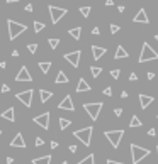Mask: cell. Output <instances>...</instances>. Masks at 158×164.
Instances as JSON below:
<instances>
[{"label":"cell","instance_id":"obj_28","mask_svg":"<svg viewBox=\"0 0 158 164\" xmlns=\"http://www.w3.org/2000/svg\"><path fill=\"white\" fill-rule=\"evenodd\" d=\"M90 73H92L94 78H97L100 73H102V68H100V66H90Z\"/></svg>","mask_w":158,"mask_h":164},{"label":"cell","instance_id":"obj_13","mask_svg":"<svg viewBox=\"0 0 158 164\" xmlns=\"http://www.w3.org/2000/svg\"><path fill=\"white\" fill-rule=\"evenodd\" d=\"M155 102V98L151 95H145V93H140V105H141V108H148V107L151 105V103Z\"/></svg>","mask_w":158,"mask_h":164},{"label":"cell","instance_id":"obj_4","mask_svg":"<svg viewBox=\"0 0 158 164\" xmlns=\"http://www.w3.org/2000/svg\"><path fill=\"white\" fill-rule=\"evenodd\" d=\"M92 132H94V127H85V129H80V130H75L73 135L80 140L83 146H90L92 142Z\"/></svg>","mask_w":158,"mask_h":164},{"label":"cell","instance_id":"obj_42","mask_svg":"<svg viewBox=\"0 0 158 164\" xmlns=\"http://www.w3.org/2000/svg\"><path fill=\"white\" fill-rule=\"evenodd\" d=\"M92 34H94V36H99V34H100V29H99V27H94V29H92Z\"/></svg>","mask_w":158,"mask_h":164},{"label":"cell","instance_id":"obj_39","mask_svg":"<svg viewBox=\"0 0 158 164\" xmlns=\"http://www.w3.org/2000/svg\"><path fill=\"white\" fill-rule=\"evenodd\" d=\"M138 80V75L136 73H131L129 75V81H136Z\"/></svg>","mask_w":158,"mask_h":164},{"label":"cell","instance_id":"obj_35","mask_svg":"<svg viewBox=\"0 0 158 164\" xmlns=\"http://www.w3.org/2000/svg\"><path fill=\"white\" fill-rule=\"evenodd\" d=\"M114 115L116 117H121L122 115V108H119V107H118V108H114Z\"/></svg>","mask_w":158,"mask_h":164},{"label":"cell","instance_id":"obj_3","mask_svg":"<svg viewBox=\"0 0 158 164\" xmlns=\"http://www.w3.org/2000/svg\"><path fill=\"white\" fill-rule=\"evenodd\" d=\"M153 59H158V53L151 48L148 42H143V48H141V54L138 58L140 63H146V61H153Z\"/></svg>","mask_w":158,"mask_h":164},{"label":"cell","instance_id":"obj_20","mask_svg":"<svg viewBox=\"0 0 158 164\" xmlns=\"http://www.w3.org/2000/svg\"><path fill=\"white\" fill-rule=\"evenodd\" d=\"M33 164H51V156H43V157H36L33 159Z\"/></svg>","mask_w":158,"mask_h":164},{"label":"cell","instance_id":"obj_16","mask_svg":"<svg viewBox=\"0 0 158 164\" xmlns=\"http://www.w3.org/2000/svg\"><path fill=\"white\" fill-rule=\"evenodd\" d=\"M2 118H4V120H9V122H14L15 120V110L12 108V107H9L7 110L2 112Z\"/></svg>","mask_w":158,"mask_h":164},{"label":"cell","instance_id":"obj_38","mask_svg":"<svg viewBox=\"0 0 158 164\" xmlns=\"http://www.w3.org/2000/svg\"><path fill=\"white\" fill-rule=\"evenodd\" d=\"M7 91H10V86L9 85H2V93H7Z\"/></svg>","mask_w":158,"mask_h":164},{"label":"cell","instance_id":"obj_50","mask_svg":"<svg viewBox=\"0 0 158 164\" xmlns=\"http://www.w3.org/2000/svg\"><path fill=\"white\" fill-rule=\"evenodd\" d=\"M12 56H14V58H17V56H19V51H17V49H14V51H12Z\"/></svg>","mask_w":158,"mask_h":164},{"label":"cell","instance_id":"obj_53","mask_svg":"<svg viewBox=\"0 0 158 164\" xmlns=\"http://www.w3.org/2000/svg\"><path fill=\"white\" fill-rule=\"evenodd\" d=\"M61 164H68V162H66V161H63V162H61Z\"/></svg>","mask_w":158,"mask_h":164},{"label":"cell","instance_id":"obj_9","mask_svg":"<svg viewBox=\"0 0 158 164\" xmlns=\"http://www.w3.org/2000/svg\"><path fill=\"white\" fill-rule=\"evenodd\" d=\"M49 112H44V113H41V115H37V117H34L33 120H34V124H37L41 129H44V130H48L49 129Z\"/></svg>","mask_w":158,"mask_h":164},{"label":"cell","instance_id":"obj_19","mask_svg":"<svg viewBox=\"0 0 158 164\" xmlns=\"http://www.w3.org/2000/svg\"><path fill=\"white\" fill-rule=\"evenodd\" d=\"M124 58H129V53L126 51L122 46H118V49H116V54H114V59H124Z\"/></svg>","mask_w":158,"mask_h":164},{"label":"cell","instance_id":"obj_2","mask_svg":"<svg viewBox=\"0 0 158 164\" xmlns=\"http://www.w3.org/2000/svg\"><path fill=\"white\" fill-rule=\"evenodd\" d=\"M7 27H9V39H10V41H14L17 36H21L22 32H26V31H27V26L19 24V22L12 20V19H9V20H7Z\"/></svg>","mask_w":158,"mask_h":164},{"label":"cell","instance_id":"obj_33","mask_svg":"<svg viewBox=\"0 0 158 164\" xmlns=\"http://www.w3.org/2000/svg\"><path fill=\"white\" fill-rule=\"evenodd\" d=\"M27 49H29L31 54H34V53L37 51V44H27Z\"/></svg>","mask_w":158,"mask_h":164},{"label":"cell","instance_id":"obj_26","mask_svg":"<svg viewBox=\"0 0 158 164\" xmlns=\"http://www.w3.org/2000/svg\"><path fill=\"white\" fill-rule=\"evenodd\" d=\"M39 68H41V71H43L44 75H48V71L51 69V63H49V61H41Z\"/></svg>","mask_w":158,"mask_h":164},{"label":"cell","instance_id":"obj_41","mask_svg":"<svg viewBox=\"0 0 158 164\" xmlns=\"http://www.w3.org/2000/svg\"><path fill=\"white\" fill-rule=\"evenodd\" d=\"M148 135H151V137H156V130H155V129H150V130H148Z\"/></svg>","mask_w":158,"mask_h":164},{"label":"cell","instance_id":"obj_17","mask_svg":"<svg viewBox=\"0 0 158 164\" xmlns=\"http://www.w3.org/2000/svg\"><path fill=\"white\" fill-rule=\"evenodd\" d=\"M90 90H92L90 85H88L83 78H80V80H78V85H77V93H82V91H90Z\"/></svg>","mask_w":158,"mask_h":164},{"label":"cell","instance_id":"obj_6","mask_svg":"<svg viewBox=\"0 0 158 164\" xmlns=\"http://www.w3.org/2000/svg\"><path fill=\"white\" fill-rule=\"evenodd\" d=\"M102 107H104L102 102H100V103H83L85 112L90 115L92 120H97V118H99V113H100V110H102Z\"/></svg>","mask_w":158,"mask_h":164},{"label":"cell","instance_id":"obj_22","mask_svg":"<svg viewBox=\"0 0 158 164\" xmlns=\"http://www.w3.org/2000/svg\"><path fill=\"white\" fill-rule=\"evenodd\" d=\"M39 97H41V102L46 103L53 97V93H51V91H48V90H39Z\"/></svg>","mask_w":158,"mask_h":164},{"label":"cell","instance_id":"obj_40","mask_svg":"<svg viewBox=\"0 0 158 164\" xmlns=\"http://www.w3.org/2000/svg\"><path fill=\"white\" fill-rule=\"evenodd\" d=\"M43 144H44V140H43V139H41V137H36V146L39 147V146H43Z\"/></svg>","mask_w":158,"mask_h":164},{"label":"cell","instance_id":"obj_1","mask_svg":"<svg viewBox=\"0 0 158 164\" xmlns=\"http://www.w3.org/2000/svg\"><path fill=\"white\" fill-rule=\"evenodd\" d=\"M131 159H133V164H138L140 161H143L145 157H148L151 154L150 149H146V147H140L136 146V144H131Z\"/></svg>","mask_w":158,"mask_h":164},{"label":"cell","instance_id":"obj_32","mask_svg":"<svg viewBox=\"0 0 158 164\" xmlns=\"http://www.w3.org/2000/svg\"><path fill=\"white\" fill-rule=\"evenodd\" d=\"M110 76L114 78V80H118L121 76V69H110Z\"/></svg>","mask_w":158,"mask_h":164},{"label":"cell","instance_id":"obj_56","mask_svg":"<svg viewBox=\"0 0 158 164\" xmlns=\"http://www.w3.org/2000/svg\"><path fill=\"white\" fill-rule=\"evenodd\" d=\"M0 135H2V130H0Z\"/></svg>","mask_w":158,"mask_h":164},{"label":"cell","instance_id":"obj_18","mask_svg":"<svg viewBox=\"0 0 158 164\" xmlns=\"http://www.w3.org/2000/svg\"><path fill=\"white\" fill-rule=\"evenodd\" d=\"M106 48H99V46H92V56L94 59H100L104 54H106Z\"/></svg>","mask_w":158,"mask_h":164},{"label":"cell","instance_id":"obj_44","mask_svg":"<svg viewBox=\"0 0 158 164\" xmlns=\"http://www.w3.org/2000/svg\"><path fill=\"white\" fill-rule=\"evenodd\" d=\"M51 149H58V142L56 140H51Z\"/></svg>","mask_w":158,"mask_h":164},{"label":"cell","instance_id":"obj_45","mask_svg":"<svg viewBox=\"0 0 158 164\" xmlns=\"http://www.w3.org/2000/svg\"><path fill=\"white\" fill-rule=\"evenodd\" d=\"M128 95H129L128 91H121V98H122V100H124V98H128Z\"/></svg>","mask_w":158,"mask_h":164},{"label":"cell","instance_id":"obj_47","mask_svg":"<svg viewBox=\"0 0 158 164\" xmlns=\"http://www.w3.org/2000/svg\"><path fill=\"white\" fill-rule=\"evenodd\" d=\"M106 5H107V7H110V5H114V0H106Z\"/></svg>","mask_w":158,"mask_h":164},{"label":"cell","instance_id":"obj_10","mask_svg":"<svg viewBox=\"0 0 158 164\" xmlns=\"http://www.w3.org/2000/svg\"><path fill=\"white\" fill-rule=\"evenodd\" d=\"M80 56H82V51H73V53H66L65 54V59L70 63L73 68H78L80 64Z\"/></svg>","mask_w":158,"mask_h":164},{"label":"cell","instance_id":"obj_25","mask_svg":"<svg viewBox=\"0 0 158 164\" xmlns=\"http://www.w3.org/2000/svg\"><path fill=\"white\" fill-rule=\"evenodd\" d=\"M77 164H95V156H94V154H88L87 157H83L82 161H78Z\"/></svg>","mask_w":158,"mask_h":164},{"label":"cell","instance_id":"obj_29","mask_svg":"<svg viewBox=\"0 0 158 164\" xmlns=\"http://www.w3.org/2000/svg\"><path fill=\"white\" fill-rule=\"evenodd\" d=\"M33 26H34V32H41V31H43L44 27H46V26L43 24V22H39V20H36V22L33 24Z\"/></svg>","mask_w":158,"mask_h":164},{"label":"cell","instance_id":"obj_46","mask_svg":"<svg viewBox=\"0 0 158 164\" xmlns=\"http://www.w3.org/2000/svg\"><path fill=\"white\" fill-rule=\"evenodd\" d=\"M146 76H148V80H153V78H155V73H153V71H150Z\"/></svg>","mask_w":158,"mask_h":164},{"label":"cell","instance_id":"obj_23","mask_svg":"<svg viewBox=\"0 0 158 164\" xmlns=\"http://www.w3.org/2000/svg\"><path fill=\"white\" fill-rule=\"evenodd\" d=\"M71 120L70 118H65V117H60V130H66V129L70 127Z\"/></svg>","mask_w":158,"mask_h":164},{"label":"cell","instance_id":"obj_11","mask_svg":"<svg viewBox=\"0 0 158 164\" xmlns=\"http://www.w3.org/2000/svg\"><path fill=\"white\" fill-rule=\"evenodd\" d=\"M58 108H60V110H68V112H73L75 107H73V100H71V97L66 95L65 98H63L61 102L58 103Z\"/></svg>","mask_w":158,"mask_h":164},{"label":"cell","instance_id":"obj_30","mask_svg":"<svg viewBox=\"0 0 158 164\" xmlns=\"http://www.w3.org/2000/svg\"><path fill=\"white\" fill-rule=\"evenodd\" d=\"M48 44H49V48L51 49H56L58 48V44H60V39H48Z\"/></svg>","mask_w":158,"mask_h":164},{"label":"cell","instance_id":"obj_37","mask_svg":"<svg viewBox=\"0 0 158 164\" xmlns=\"http://www.w3.org/2000/svg\"><path fill=\"white\" fill-rule=\"evenodd\" d=\"M68 151H70L71 154H75V152H77V146H75V144H71V146H68Z\"/></svg>","mask_w":158,"mask_h":164},{"label":"cell","instance_id":"obj_7","mask_svg":"<svg viewBox=\"0 0 158 164\" xmlns=\"http://www.w3.org/2000/svg\"><path fill=\"white\" fill-rule=\"evenodd\" d=\"M48 10H49V15H51V22H53V24H58L60 19H63L66 15V12H68L66 9H60V7H55V5H49Z\"/></svg>","mask_w":158,"mask_h":164},{"label":"cell","instance_id":"obj_31","mask_svg":"<svg viewBox=\"0 0 158 164\" xmlns=\"http://www.w3.org/2000/svg\"><path fill=\"white\" fill-rule=\"evenodd\" d=\"M90 10H92L90 7H80V14L83 15V17H88V15H90Z\"/></svg>","mask_w":158,"mask_h":164},{"label":"cell","instance_id":"obj_49","mask_svg":"<svg viewBox=\"0 0 158 164\" xmlns=\"http://www.w3.org/2000/svg\"><path fill=\"white\" fill-rule=\"evenodd\" d=\"M5 162H7V164H12V162H14V157H7V159H5Z\"/></svg>","mask_w":158,"mask_h":164},{"label":"cell","instance_id":"obj_43","mask_svg":"<svg viewBox=\"0 0 158 164\" xmlns=\"http://www.w3.org/2000/svg\"><path fill=\"white\" fill-rule=\"evenodd\" d=\"M107 164H124L121 161H112V159H107Z\"/></svg>","mask_w":158,"mask_h":164},{"label":"cell","instance_id":"obj_14","mask_svg":"<svg viewBox=\"0 0 158 164\" xmlns=\"http://www.w3.org/2000/svg\"><path fill=\"white\" fill-rule=\"evenodd\" d=\"M10 146L12 147H21V149H22V147H26V140H24V137H22L21 132L15 134V137L10 140Z\"/></svg>","mask_w":158,"mask_h":164},{"label":"cell","instance_id":"obj_15","mask_svg":"<svg viewBox=\"0 0 158 164\" xmlns=\"http://www.w3.org/2000/svg\"><path fill=\"white\" fill-rule=\"evenodd\" d=\"M133 20H134V22H141V24H148L150 19H148V15H146V10H145V9H140V10L136 12V15H134Z\"/></svg>","mask_w":158,"mask_h":164},{"label":"cell","instance_id":"obj_36","mask_svg":"<svg viewBox=\"0 0 158 164\" xmlns=\"http://www.w3.org/2000/svg\"><path fill=\"white\" fill-rule=\"evenodd\" d=\"M104 95H106V97H110V95H112V90H110V86H107L106 90H104Z\"/></svg>","mask_w":158,"mask_h":164},{"label":"cell","instance_id":"obj_51","mask_svg":"<svg viewBox=\"0 0 158 164\" xmlns=\"http://www.w3.org/2000/svg\"><path fill=\"white\" fill-rule=\"evenodd\" d=\"M5 66H7V63H5V61L0 63V68H2V69H5Z\"/></svg>","mask_w":158,"mask_h":164},{"label":"cell","instance_id":"obj_34","mask_svg":"<svg viewBox=\"0 0 158 164\" xmlns=\"http://www.w3.org/2000/svg\"><path fill=\"white\" fill-rule=\"evenodd\" d=\"M119 31H121V27H119V26H116V24H110V32H112V34L119 32Z\"/></svg>","mask_w":158,"mask_h":164},{"label":"cell","instance_id":"obj_54","mask_svg":"<svg viewBox=\"0 0 158 164\" xmlns=\"http://www.w3.org/2000/svg\"><path fill=\"white\" fill-rule=\"evenodd\" d=\"M155 39H156V41H158V34H156V36H155Z\"/></svg>","mask_w":158,"mask_h":164},{"label":"cell","instance_id":"obj_12","mask_svg":"<svg viewBox=\"0 0 158 164\" xmlns=\"http://www.w3.org/2000/svg\"><path fill=\"white\" fill-rule=\"evenodd\" d=\"M15 81H33V76H31L29 69H27L26 66H22V68L19 69L17 76H15Z\"/></svg>","mask_w":158,"mask_h":164},{"label":"cell","instance_id":"obj_24","mask_svg":"<svg viewBox=\"0 0 158 164\" xmlns=\"http://www.w3.org/2000/svg\"><path fill=\"white\" fill-rule=\"evenodd\" d=\"M56 83H61V85H65V83H68V76H66L65 73H63V71H58V75H56Z\"/></svg>","mask_w":158,"mask_h":164},{"label":"cell","instance_id":"obj_57","mask_svg":"<svg viewBox=\"0 0 158 164\" xmlns=\"http://www.w3.org/2000/svg\"><path fill=\"white\" fill-rule=\"evenodd\" d=\"M156 118H158V115H156Z\"/></svg>","mask_w":158,"mask_h":164},{"label":"cell","instance_id":"obj_5","mask_svg":"<svg viewBox=\"0 0 158 164\" xmlns=\"http://www.w3.org/2000/svg\"><path fill=\"white\" fill-rule=\"evenodd\" d=\"M104 135L107 137V140L110 142V146L114 147V149H118L119 144H121L122 135H124V130H121V129H118V130H106Z\"/></svg>","mask_w":158,"mask_h":164},{"label":"cell","instance_id":"obj_21","mask_svg":"<svg viewBox=\"0 0 158 164\" xmlns=\"http://www.w3.org/2000/svg\"><path fill=\"white\" fill-rule=\"evenodd\" d=\"M68 32H70V36L73 37L75 41H78V39H80V36H82V27H71Z\"/></svg>","mask_w":158,"mask_h":164},{"label":"cell","instance_id":"obj_27","mask_svg":"<svg viewBox=\"0 0 158 164\" xmlns=\"http://www.w3.org/2000/svg\"><path fill=\"white\" fill-rule=\"evenodd\" d=\"M141 120L138 118L136 115H133V118H131V122H129V127H133V129H136V127H141Z\"/></svg>","mask_w":158,"mask_h":164},{"label":"cell","instance_id":"obj_48","mask_svg":"<svg viewBox=\"0 0 158 164\" xmlns=\"http://www.w3.org/2000/svg\"><path fill=\"white\" fill-rule=\"evenodd\" d=\"M26 12H33V5H31V4L26 5Z\"/></svg>","mask_w":158,"mask_h":164},{"label":"cell","instance_id":"obj_8","mask_svg":"<svg viewBox=\"0 0 158 164\" xmlns=\"http://www.w3.org/2000/svg\"><path fill=\"white\" fill-rule=\"evenodd\" d=\"M33 90H24V91H19V93H15V98L19 100V102H22L26 107H31L33 105Z\"/></svg>","mask_w":158,"mask_h":164},{"label":"cell","instance_id":"obj_55","mask_svg":"<svg viewBox=\"0 0 158 164\" xmlns=\"http://www.w3.org/2000/svg\"><path fill=\"white\" fill-rule=\"evenodd\" d=\"M156 156H158V146H156Z\"/></svg>","mask_w":158,"mask_h":164},{"label":"cell","instance_id":"obj_52","mask_svg":"<svg viewBox=\"0 0 158 164\" xmlns=\"http://www.w3.org/2000/svg\"><path fill=\"white\" fill-rule=\"evenodd\" d=\"M7 4H15V2H19V0H5Z\"/></svg>","mask_w":158,"mask_h":164}]
</instances>
